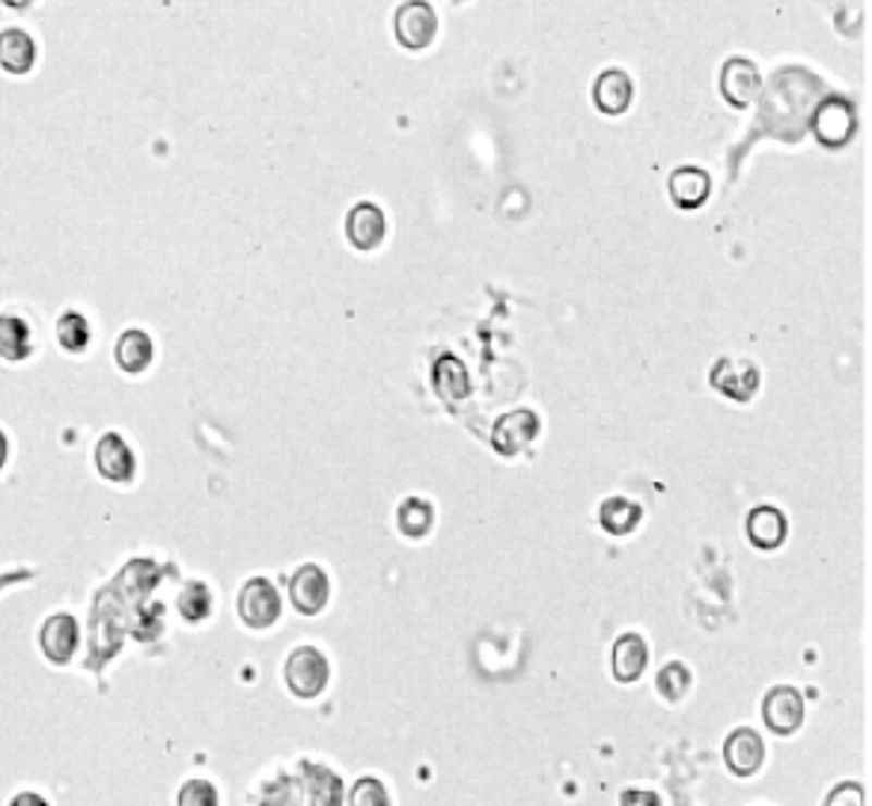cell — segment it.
I'll return each mask as SVG.
<instances>
[{"label": "cell", "instance_id": "obj_20", "mask_svg": "<svg viewBox=\"0 0 872 806\" xmlns=\"http://www.w3.org/2000/svg\"><path fill=\"white\" fill-rule=\"evenodd\" d=\"M640 518H643V509L628 497H607L599 509V521L611 536H628L640 524Z\"/></svg>", "mask_w": 872, "mask_h": 806}, {"label": "cell", "instance_id": "obj_12", "mask_svg": "<svg viewBox=\"0 0 872 806\" xmlns=\"http://www.w3.org/2000/svg\"><path fill=\"white\" fill-rule=\"evenodd\" d=\"M36 66L34 36L22 27L0 30V69L10 75H27Z\"/></svg>", "mask_w": 872, "mask_h": 806}, {"label": "cell", "instance_id": "obj_11", "mask_svg": "<svg viewBox=\"0 0 872 806\" xmlns=\"http://www.w3.org/2000/svg\"><path fill=\"white\" fill-rule=\"evenodd\" d=\"M649 661V649L647 640L640 634H623V637L614 643V652H611V670H614V679L623 684L638 682L643 670H647Z\"/></svg>", "mask_w": 872, "mask_h": 806}, {"label": "cell", "instance_id": "obj_24", "mask_svg": "<svg viewBox=\"0 0 872 806\" xmlns=\"http://www.w3.org/2000/svg\"><path fill=\"white\" fill-rule=\"evenodd\" d=\"M655 687H659V694L664 696L667 703H683L685 694L691 691V670H688L683 661H671L659 672Z\"/></svg>", "mask_w": 872, "mask_h": 806}, {"label": "cell", "instance_id": "obj_16", "mask_svg": "<svg viewBox=\"0 0 872 806\" xmlns=\"http://www.w3.org/2000/svg\"><path fill=\"white\" fill-rule=\"evenodd\" d=\"M709 190H712V179L709 173L700 168H679L673 170L671 176V200L679 209H700L709 200Z\"/></svg>", "mask_w": 872, "mask_h": 806}, {"label": "cell", "instance_id": "obj_29", "mask_svg": "<svg viewBox=\"0 0 872 806\" xmlns=\"http://www.w3.org/2000/svg\"><path fill=\"white\" fill-rule=\"evenodd\" d=\"M628 801H638V804H659V797L655 795H623V804H628Z\"/></svg>", "mask_w": 872, "mask_h": 806}, {"label": "cell", "instance_id": "obj_2", "mask_svg": "<svg viewBox=\"0 0 872 806\" xmlns=\"http://www.w3.org/2000/svg\"><path fill=\"white\" fill-rule=\"evenodd\" d=\"M328 658L316 646H298L286 661V684L295 696L302 699H314L324 691L328 684Z\"/></svg>", "mask_w": 872, "mask_h": 806}, {"label": "cell", "instance_id": "obj_27", "mask_svg": "<svg viewBox=\"0 0 872 806\" xmlns=\"http://www.w3.org/2000/svg\"><path fill=\"white\" fill-rule=\"evenodd\" d=\"M180 804H188V806H212L218 804V795H214L212 783H206V780H191L185 789L180 792Z\"/></svg>", "mask_w": 872, "mask_h": 806}, {"label": "cell", "instance_id": "obj_18", "mask_svg": "<svg viewBox=\"0 0 872 806\" xmlns=\"http://www.w3.org/2000/svg\"><path fill=\"white\" fill-rule=\"evenodd\" d=\"M721 87H724V96H727L733 104L745 108V104H750V99L760 92V72H757V66H750L748 60H733V63H727V69H724Z\"/></svg>", "mask_w": 872, "mask_h": 806}, {"label": "cell", "instance_id": "obj_9", "mask_svg": "<svg viewBox=\"0 0 872 806\" xmlns=\"http://www.w3.org/2000/svg\"><path fill=\"white\" fill-rule=\"evenodd\" d=\"M593 99L599 111L607 113V116H619V113H626L631 108L635 80L628 78V72H623V69H607L595 78Z\"/></svg>", "mask_w": 872, "mask_h": 806}, {"label": "cell", "instance_id": "obj_25", "mask_svg": "<svg viewBox=\"0 0 872 806\" xmlns=\"http://www.w3.org/2000/svg\"><path fill=\"white\" fill-rule=\"evenodd\" d=\"M209 610H212V593H209V586L200 581L185 583V590L180 595L182 617L188 619V622H200V619L209 617Z\"/></svg>", "mask_w": 872, "mask_h": 806}, {"label": "cell", "instance_id": "obj_15", "mask_svg": "<svg viewBox=\"0 0 872 806\" xmlns=\"http://www.w3.org/2000/svg\"><path fill=\"white\" fill-rule=\"evenodd\" d=\"M789 533L786 516L774 506H757L748 516V538L760 550H774L781 548Z\"/></svg>", "mask_w": 872, "mask_h": 806}, {"label": "cell", "instance_id": "obj_13", "mask_svg": "<svg viewBox=\"0 0 872 806\" xmlns=\"http://www.w3.org/2000/svg\"><path fill=\"white\" fill-rule=\"evenodd\" d=\"M96 468H99L105 480H132L137 468L135 452L128 449V444L120 435H105L99 441V447H96Z\"/></svg>", "mask_w": 872, "mask_h": 806}, {"label": "cell", "instance_id": "obj_5", "mask_svg": "<svg viewBox=\"0 0 872 806\" xmlns=\"http://www.w3.org/2000/svg\"><path fill=\"white\" fill-rule=\"evenodd\" d=\"M238 617L247 628H271L280 619V595L274 583L254 578L238 593Z\"/></svg>", "mask_w": 872, "mask_h": 806}, {"label": "cell", "instance_id": "obj_6", "mask_svg": "<svg viewBox=\"0 0 872 806\" xmlns=\"http://www.w3.org/2000/svg\"><path fill=\"white\" fill-rule=\"evenodd\" d=\"M539 429H542V423H539V417L533 411H527V408L509 411V414H504L494 423L492 447L501 456H515V452H521V449H527L537 441Z\"/></svg>", "mask_w": 872, "mask_h": 806}, {"label": "cell", "instance_id": "obj_10", "mask_svg": "<svg viewBox=\"0 0 872 806\" xmlns=\"http://www.w3.org/2000/svg\"><path fill=\"white\" fill-rule=\"evenodd\" d=\"M384 230H388V221H384L379 206H372V202H358L346 218L348 245L358 247V250H376L384 241Z\"/></svg>", "mask_w": 872, "mask_h": 806}, {"label": "cell", "instance_id": "obj_4", "mask_svg": "<svg viewBox=\"0 0 872 806\" xmlns=\"http://www.w3.org/2000/svg\"><path fill=\"white\" fill-rule=\"evenodd\" d=\"M709 381L733 402L745 405L760 390V370L745 358H721L709 372Z\"/></svg>", "mask_w": 872, "mask_h": 806}, {"label": "cell", "instance_id": "obj_30", "mask_svg": "<svg viewBox=\"0 0 872 806\" xmlns=\"http://www.w3.org/2000/svg\"><path fill=\"white\" fill-rule=\"evenodd\" d=\"M7 452H10V447H7V437H3V432H0V468L7 464Z\"/></svg>", "mask_w": 872, "mask_h": 806}, {"label": "cell", "instance_id": "obj_31", "mask_svg": "<svg viewBox=\"0 0 872 806\" xmlns=\"http://www.w3.org/2000/svg\"><path fill=\"white\" fill-rule=\"evenodd\" d=\"M3 3H7V7H27L30 0H3Z\"/></svg>", "mask_w": 872, "mask_h": 806}, {"label": "cell", "instance_id": "obj_7", "mask_svg": "<svg viewBox=\"0 0 872 806\" xmlns=\"http://www.w3.org/2000/svg\"><path fill=\"white\" fill-rule=\"evenodd\" d=\"M290 598L295 610L304 613V617L322 613L324 605H328V574L319 566H314V562L302 566V569L292 574Z\"/></svg>", "mask_w": 872, "mask_h": 806}, {"label": "cell", "instance_id": "obj_17", "mask_svg": "<svg viewBox=\"0 0 872 806\" xmlns=\"http://www.w3.org/2000/svg\"><path fill=\"white\" fill-rule=\"evenodd\" d=\"M855 132V111H851L846 101L831 99L822 104V111L816 116V135L822 144L827 146H843Z\"/></svg>", "mask_w": 872, "mask_h": 806}, {"label": "cell", "instance_id": "obj_26", "mask_svg": "<svg viewBox=\"0 0 872 806\" xmlns=\"http://www.w3.org/2000/svg\"><path fill=\"white\" fill-rule=\"evenodd\" d=\"M57 339H60V346L66 348V351H84L87 348V343H90V325H87V319L78 313H66L63 319H60V325H57Z\"/></svg>", "mask_w": 872, "mask_h": 806}, {"label": "cell", "instance_id": "obj_8", "mask_svg": "<svg viewBox=\"0 0 872 806\" xmlns=\"http://www.w3.org/2000/svg\"><path fill=\"white\" fill-rule=\"evenodd\" d=\"M765 759V744L750 727H738L729 732L727 744H724V761L736 777H753L762 768Z\"/></svg>", "mask_w": 872, "mask_h": 806}, {"label": "cell", "instance_id": "obj_22", "mask_svg": "<svg viewBox=\"0 0 872 806\" xmlns=\"http://www.w3.org/2000/svg\"><path fill=\"white\" fill-rule=\"evenodd\" d=\"M30 355V327L19 315H0V358L24 360Z\"/></svg>", "mask_w": 872, "mask_h": 806}, {"label": "cell", "instance_id": "obj_23", "mask_svg": "<svg viewBox=\"0 0 872 806\" xmlns=\"http://www.w3.org/2000/svg\"><path fill=\"white\" fill-rule=\"evenodd\" d=\"M432 521H435V512L432 506L420 500V497H408L403 500V506L396 509V524H400V533L408 538H423L429 530H432Z\"/></svg>", "mask_w": 872, "mask_h": 806}, {"label": "cell", "instance_id": "obj_28", "mask_svg": "<svg viewBox=\"0 0 872 806\" xmlns=\"http://www.w3.org/2000/svg\"><path fill=\"white\" fill-rule=\"evenodd\" d=\"M391 797H388V792H384V785L379 783V780H360L358 785H355V792H352V804L358 806H369V804H388Z\"/></svg>", "mask_w": 872, "mask_h": 806}, {"label": "cell", "instance_id": "obj_14", "mask_svg": "<svg viewBox=\"0 0 872 806\" xmlns=\"http://www.w3.org/2000/svg\"><path fill=\"white\" fill-rule=\"evenodd\" d=\"M39 643H42V652L48 655V661L66 664L72 658L75 646H78V622L66 617V613H57L39 631Z\"/></svg>", "mask_w": 872, "mask_h": 806}, {"label": "cell", "instance_id": "obj_19", "mask_svg": "<svg viewBox=\"0 0 872 806\" xmlns=\"http://www.w3.org/2000/svg\"><path fill=\"white\" fill-rule=\"evenodd\" d=\"M152 339H149V334H144V331H125L120 339H116V348H113V355H116V363H120V370L125 372H144L149 363H152Z\"/></svg>", "mask_w": 872, "mask_h": 806}, {"label": "cell", "instance_id": "obj_3", "mask_svg": "<svg viewBox=\"0 0 872 806\" xmlns=\"http://www.w3.org/2000/svg\"><path fill=\"white\" fill-rule=\"evenodd\" d=\"M762 720H765L769 732L781 735V739L795 735L801 729V723H805V699H801V691H795L789 684L772 687L765 694V699H762Z\"/></svg>", "mask_w": 872, "mask_h": 806}, {"label": "cell", "instance_id": "obj_1", "mask_svg": "<svg viewBox=\"0 0 872 806\" xmlns=\"http://www.w3.org/2000/svg\"><path fill=\"white\" fill-rule=\"evenodd\" d=\"M393 34L408 51H423L438 36V15L426 0H405L393 12Z\"/></svg>", "mask_w": 872, "mask_h": 806}, {"label": "cell", "instance_id": "obj_21", "mask_svg": "<svg viewBox=\"0 0 872 806\" xmlns=\"http://www.w3.org/2000/svg\"><path fill=\"white\" fill-rule=\"evenodd\" d=\"M435 390L441 399L447 402H462L468 399L470 384H468V372L462 367L459 358L453 355H444V358L435 363Z\"/></svg>", "mask_w": 872, "mask_h": 806}]
</instances>
